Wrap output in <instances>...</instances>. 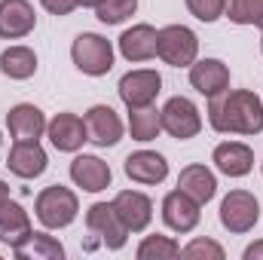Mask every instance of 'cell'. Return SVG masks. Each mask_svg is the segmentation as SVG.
<instances>
[{"instance_id": "6da1fadb", "label": "cell", "mask_w": 263, "mask_h": 260, "mask_svg": "<svg viewBox=\"0 0 263 260\" xmlns=\"http://www.w3.org/2000/svg\"><path fill=\"white\" fill-rule=\"evenodd\" d=\"M208 123L220 135H260L263 101L251 89H223L208 98Z\"/></svg>"}, {"instance_id": "7a4b0ae2", "label": "cell", "mask_w": 263, "mask_h": 260, "mask_svg": "<svg viewBox=\"0 0 263 260\" xmlns=\"http://www.w3.org/2000/svg\"><path fill=\"white\" fill-rule=\"evenodd\" d=\"M34 214L46 230H65L80 214V199L70 187H62V184L43 187L34 199Z\"/></svg>"}, {"instance_id": "3957f363", "label": "cell", "mask_w": 263, "mask_h": 260, "mask_svg": "<svg viewBox=\"0 0 263 260\" xmlns=\"http://www.w3.org/2000/svg\"><path fill=\"white\" fill-rule=\"evenodd\" d=\"M70 59H73V65H77L80 73H86V77H104L114 67V43L107 37H101V34L86 31V34H80L70 43Z\"/></svg>"}, {"instance_id": "277c9868", "label": "cell", "mask_w": 263, "mask_h": 260, "mask_svg": "<svg viewBox=\"0 0 263 260\" xmlns=\"http://www.w3.org/2000/svg\"><path fill=\"white\" fill-rule=\"evenodd\" d=\"M156 55L172 67H190L199 55V37L187 25H165L156 34Z\"/></svg>"}, {"instance_id": "5b68a950", "label": "cell", "mask_w": 263, "mask_h": 260, "mask_svg": "<svg viewBox=\"0 0 263 260\" xmlns=\"http://www.w3.org/2000/svg\"><path fill=\"white\" fill-rule=\"evenodd\" d=\"M260 220V202L257 196L248 193V190H230L220 202V224L223 230L242 236V233H251Z\"/></svg>"}, {"instance_id": "8992f818", "label": "cell", "mask_w": 263, "mask_h": 260, "mask_svg": "<svg viewBox=\"0 0 263 260\" xmlns=\"http://www.w3.org/2000/svg\"><path fill=\"white\" fill-rule=\"evenodd\" d=\"M86 230L92 236H98V242L104 248H110V251H120L126 245V239H129V230L120 220L114 202H95V205H89V211H86Z\"/></svg>"}, {"instance_id": "52a82bcc", "label": "cell", "mask_w": 263, "mask_h": 260, "mask_svg": "<svg viewBox=\"0 0 263 260\" xmlns=\"http://www.w3.org/2000/svg\"><path fill=\"white\" fill-rule=\"evenodd\" d=\"M159 114H162V132H168L178 141H190V138H196L202 132V114H199L196 104L190 98H184V95L168 98Z\"/></svg>"}, {"instance_id": "ba28073f", "label": "cell", "mask_w": 263, "mask_h": 260, "mask_svg": "<svg viewBox=\"0 0 263 260\" xmlns=\"http://www.w3.org/2000/svg\"><path fill=\"white\" fill-rule=\"evenodd\" d=\"M120 101L126 107H144V104H153L156 95L162 92V77L153 70V67H138V70H129L120 86Z\"/></svg>"}, {"instance_id": "9c48e42d", "label": "cell", "mask_w": 263, "mask_h": 260, "mask_svg": "<svg viewBox=\"0 0 263 260\" xmlns=\"http://www.w3.org/2000/svg\"><path fill=\"white\" fill-rule=\"evenodd\" d=\"M199 208H202V205H199L196 199L187 196L178 187V190L165 193V199H162V220H165V227L175 230V233H193L199 227V217H202Z\"/></svg>"}, {"instance_id": "30bf717a", "label": "cell", "mask_w": 263, "mask_h": 260, "mask_svg": "<svg viewBox=\"0 0 263 260\" xmlns=\"http://www.w3.org/2000/svg\"><path fill=\"white\" fill-rule=\"evenodd\" d=\"M83 123H86V132H89V141L98 144V147H117L123 141V120L110 104L89 107Z\"/></svg>"}, {"instance_id": "8fae6325", "label": "cell", "mask_w": 263, "mask_h": 260, "mask_svg": "<svg viewBox=\"0 0 263 260\" xmlns=\"http://www.w3.org/2000/svg\"><path fill=\"white\" fill-rule=\"evenodd\" d=\"M46 165H49V156L40 147V141H15L12 150L6 153V169L22 181L40 178L46 172Z\"/></svg>"}, {"instance_id": "7c38bea8", "label": "cell", "mask_w": 263, "mask_h": 260, "mask_svg": "<svg viewBox=\"0 0 263 260\" xmlns=\"http://www.w3.org/2000/svg\"><path fill=\"white\" fill-rule=\"evenodd\" d=\"M70 181H73L80 190H86V193H101V190L110 187L114 172H110V165H107L101 156L80 153V156H73V162H70Z\"/></svg>"}, {"instance_id": "4fadbf2b", "label": "cell", "mask_w": 263, "mask_h": 260, "mask_svg": "<svg viewBox=\"0 0 263 260\" xmlns=\"http://www.w3.org/2000/svg\"><path fill=\"white\" fill-rule=\"evenodd\" d=\"M46 138L52 141L55 150L62 153H77L86 141H89V132H86V123L77 117V114H55L49 123H46Z\"/></svg>"}, {"instance_id": "5bb4252c", "label": "cell", "mask_w": 263, "mask_h": 260, "mask_svg": "<svg viewBox=\"0 0 263 260\" xmlns=\"http://www.w3.org/2000/svg\"><path fill=\"white\" fill-rule=\"evenodd\" d=\"M126 175L135 184H144V187H153V184H162L168 178V159L156 150H135L126 156Z\"/></svg>"}, {"instance_id": "9a60e30c", "label": "cell", "mask_w": 263, "mask_h": 260, "mask_svg": "<svg viewBox=\"0 0 263 260\" xmlns=\"http://www.w3.org/2000/svg\"><path fill=\"white\" fill-rule=\"evenodd\" d=\"M114 208L129 233H144L153 220V202L141 190H120L114 196Z\"/></svg>"}, {"instance_id": "2e32d148", "label": "cell", "mask_w": 263, "mask_h": 260, "mask_svg": "<svg viewBox=\"0 0 263 260\" xmlns=\"http://www.w3.org/2000/svg\"><path fill=\"white\" fill-rule=\"evenodd\" d=\"M37 28V12L28 0H0V37L22 40Z\"/></svg>"}, {"instance_id": "e0dca14e", "label": "cell", "mask_w": 263, "mask_h": 260, "mask_svg": "<svg viewBox=\"0 0 263 260\" xmlns=\"http://www.w3.org/2000/svg\"><path fill=\"white\" fill-rule=\"evenodd\" d=\"M211 162L227 178H245L254 169V150L248 144H242V141H223V144L214 147Z\"/></svg>"}, {"instance_id": "ac0fdd59", "label": "cell", "mask_w": 263, "mask_h": 260, "mask_svg": "<svg viewBox=\"0 0 263 260\" xmlns=\"http://www.w3.org/2000/svg\"><path fill=\"white\" fill-rule=\"evenodd\" d=\"M190 86L196 89L199 95L214 98L223 89H230V67L223 65L220 59H196L190 65Z\"/></svg>"}, {"instance_id": "d6986e66", "label": "cell", "mask_w": 263, "mask_h": 260, "mask_svg": "<svg viewBox=\"0 0 263 260\" xmlns=\"http://www.w3.org/2000/svg\"><path fill=\"white\" fill-rule=\"evenodd\" d=\"M156 28L153 25H147V22H141V25H132L129 31H123V37H120V55L126 59V62H150V59H156Z\"/></svg>"}, {"instance_id": "ffe728a7", "label": "cell", "mask_w": 263, "mask_h": 260, "mask_svg": "<svg viewBox=\"0 0 263 260\" xmlns=\"http://www.w3.org/2000/svg\"><path fill=\"white\" fill-rule=\"evenodd\" d=\"M6 129L12 141H40V135L46 132V114L34 104H15L6 114Z\"/></svg>"}, {"instance_id": "44dd1931", "label": "cell", "mask_w": 263, "mask_h": 260, "mask_svg": "<svg viewBox=\"0 0 263 260\" xmlns=\"http://www.w3.org/2000/svg\"><path fill=\"white\" fill-rule=\"evenodd\" d=\"M31 230H34V227H31L28 211H25L18 202L6 199V202L0 205V242H3V245H9V248H15L18 242H25V239H28V233H31Z\"/></svg>"}, {"instance_id": "7402d4cb", "label": "cell", "mask_w": 263, "mask_h": 260, "mask_svg": "<svg viewBox=\"0 0 263 260\" xmlns=\"http://www.w3.org/2000/svg\"><path fill=\"white\" fill-rule=\"evenodd\" d=\"M12 254L18 260H65V245L43 230H31L28 239L12 248Z\"/></svg>"}, {"instance_id": "603a6c76", "label": "cell", "mask_w": 263, "mask_h": 260, "mask_svg": "<svg viewBox=\"0 0 263 260\" xmlns=\"http://www.w3.org/2000/svg\"><path fill=\"white\" fill-rule=\"evenodd\" d=\"M178 187L184 190L187 196H193L199 205H205V202H211L214 193H217V178H214V172L208 169V165H187V169H181V175H178Z\"/></svg>"}, {"instance_id": "cb8c5ba5", "label": "cell", "mask_w": 263, "mask_h": 260, "mask_svg": "<svg viewBox=\"0 0 263 260\" xmlns=\"http://www.w3.org/2000/svg\"><path fill=\"white\" fill-rule=\"evenodd\" d=\"M0 73L9 80H28L37 73V52L31 46H9L0 52Z\"/></svg>"}, {"instance_id": "d4e9b609", "label": "cell", "mask_w": 263, "mask_h": 260, "mask_svg": "<svg viewBox=\"0 0 263 260\" xmlns=\"http://www.w3.org/2000/svg\"><path fill=\"white\" fill-rule=\"evenodd\" d=\"M129 132L135 141L147 144V141H156L159 132H162V114L153 107V104H144V107H129Z\"/></svg>"}, {"instance_id": "484cf974", "label": "cell", "mask_w": 263, "mask_h": 260, "mask_svg": "<svg viewBox=\"0 0 263 260\" xmlns=\"http://www.w3.org/2000/svg\"><path fill=\"white\" fill-rule=\"evenodd\" d=\"M135 257L138 260H172V257H181V245H178L172 236L153 233V236H144V239H141Z\"/></svg>"}, {"instance_id": "4316f807", "label": "cell", "mask_w": 263, "mask_h": 260, "mask_svg": "<svg viewBox=\"0 0 263 260\" xmlns=\"http://www.w3.org/2000/svg\"><path fill=\"white\" fill-rule=\"evenodd\" d=\"M223 15L233 25H254L263 34V0H227Z\"/></svg>"}, {"instance_id": "83f0119b", "label": "cell", "mask_w": 263, "mask_h": 260, "mask_svg": "<svg viewBox=\"0 0 263 260\" xmlns=\"http://www.w3.org/2000/svg\"><path fill=\"white\" fill-rule=\"evenodd\" d=\"M138 9V0H101L95 6V15L101 25H123L126 18L135 15Z\"/></svg>"}, {"instance_id": "f1b7e54d", "label": "cell", "mask_w": 263, "mask_h": 260, "mask_svg": "<svg viewBox=\"0 0 263 260\" xmlns=\"http://www.w3.org/2000/svg\"><path fill=\"white\" fill-rule=\"evenodd\" d=\"M184 3H187V9L196 15L199 22H205V25L217 22L223 15V9H227V0H184Z\"/></svg>"}, {"instance_id": "f546056e", "label": "cell", "mask_w": 263, "mask_h": 260, "mask_svg": "<svg viewBox=\"0 0 263 260\" xmlns=\"http://www.w3.org/2000/svg\"><path fill=\"white\" fill-rule=\"evenodd\" d=\"M181 257H205V260H223V248L214 239H193L190 245L181 248Z\"/></svg>"}, {"instance_id": "4dcf8cb0", "label": "cell", "mask_w": 263, "mask_h": 260, "mask_svg": "<svg viewBox=\"0 0 263 260\" xmlns=\"http://www.w3.org/2000/svg\"><path fill=\"white\" fill-rule=\"evenodd\" d=\"M40 6H43L46 12H52V15H70L80 3H77V0H40Z\"/></svg>"}, {"instance_id": "1f68e13d", "label": "cell", "mask_w": 263, "mask_h": 260, "mask_svg": "<svg viewBox=\"0 0 263 260\" xmlns=\"http://www.w3.org/2000/svg\"><path fill=\"white\" fill-rule=\"evenodd\" d=\"M242 257H245V260H263V239H257L254 245H248Z\"/></svg>"}, {"instance_id": "d6a6232c", "label": "cell", "mask_w": 263, "mask_h": 260, "mask_svg": "<svg viewBox=\"0 0 263 260\" xmlns=\"http://www.w3.org/2000/svg\"><path fill=\"white\" fill-rule=\"evenodd\" d=\"M6 199H9V184H6V181H0V205H3Z\"/></svg>"}, {"instance_id": "836d02e7", "label": "cell", "mask_w": 263, "mask_h": 260, "mask_svg": "<svg viewBox=\"0 0 263 260\" xmlns=\"http://www.w3.org/2000/svg\"><path fill=\"white\" fill-rule=\"evenodd\" d=\"M77 3H80V6H92V9H95V6H98L101 0H77Z\"/></svg>"}, {"instance_id": "e575fe53", "label": "cell", "mask_w": 263, "mask_h": 260, "mask_svg": "<svg viewBox=\"0 0 263 260\" xmlns=\"http://www.w3.org/2000/svg\"><path fill=\"white\" fill-rule=\"evenodd\" d=\"M260 52H263V37H260Z\"/></svg>"}, {"instance_id": "d590c367", "label": "cell", "mask_w": 263, "mask_h": 260, "mask_svg": "<svg viewBox=\"0 0 263 260\" xmlns=\"http://www.w3.org/2000/svg\"><path fill=\"white\" fill-rule=\"evenodd\" d=\"M0 144H3V138H0Z\"/></svg>"}, {"instance_id": "8d00e7d4", "label": "cell", "mask_w": 263, "mask_h": 260, "mask_svg": "<svg viewBox=\"0 0 263 260\" xmlns=\"http://www.w3.org/2000/svg\"><path fill=\"white\" fill-rule=\"evenodd\" d=\"M260 169H263V162H260Z\"/></svg>"}]
</instances>
